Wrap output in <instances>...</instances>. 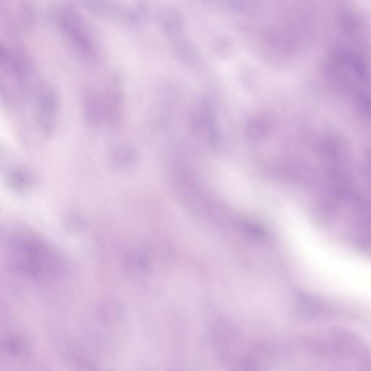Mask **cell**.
Here are the masks:
<instances>
[{
  "label": "cell",
  "mask_w": 371,
  "mask_h": 371,
  "mask_svg": "<svg viewBox=\"0 0 371 371\" xmlns=\"http://www.w3.org/2000/svg\"><path fill=\"white\" fill-rule=\"evenodd\" d=\"M6 250L12 269L28 280L54 282L69 272L64 257L33 232H15L8 239Z\"/></svg>",
  "instance_id": "cell-1"
},
{
  "label": "cell",
  "mask_w": 371,
  "mask_h": 371,
  "mask_svg": "<svg viewBox=\"0 0 371 371\" xmlns=\"http://www.w3.org/2000/svg\"><path fill=\"white\" fill-rule=\"evenodd\" d=\"M83 102L84 114L93 127L114 125L120 118L119 93L89 90L84 93Z\"/></svg>",
  "instance_id": "cell-2"
},
{
  "label": "cell",
  "mask_w": 371,
  "mask_h": 371,
  "mask_svg": "<svg viewBox=\"0 0 371 371\" xmlns=\"http://www.w3.org/2000/svg\"><path fill=\"white\" fill-rule=\"evenodd\" d=\"M57 107L56 93L49 87L41 88L37 96V109L39 125L44 132L52 131Z\"/></svg>",
  "instance_id": "cell-3"
},
{
  "label": "cell",
  "mask_w": 371,
  "mask_h": 371,
  "mask_svg": "<svg viewBox=\"0 0 371 371\" xmlns=\"http://www.w3.org/2000/svg\"><path fill=\"white\" fill-rule=\"evenodd\" d=\"M3 350L12 357L24 358L28 354V344L22 336H11L3 343Z\"/></svg>",
  "instance_id": "cell-4"
},
{
  "label": "cell",
  "mask_w": 371,
  "mask_h": 371,
  "mask_svg": "<svg viewBox=\"0 0 371 371\" xmlns=\"http://www.w3.org/2000/svg\"><path fill=\"white\" fill-rule=\"evenodd\" d=\"M8 179L14 190L24 192L33 184V177L22 168L12 169L9 173Z\"/></svg>",
  "instance_id": "cell-5"
}]
</instances>
